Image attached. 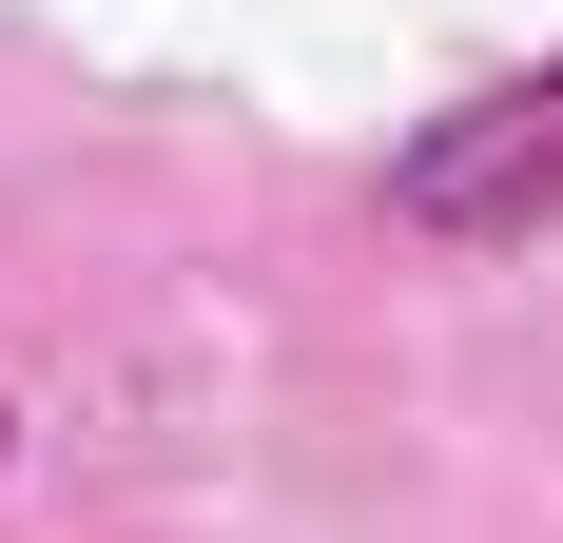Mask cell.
I'll return each mask as SVG.
<instances>
[{
  "instance_id": "6da1fadb",
  "label": "cell",
  "mask_w": 563,
  "mask_h": 543,
  "mask_svg": "<svg viewBox=\"0 0 563 543\" xmlns=\"http://www.w3.org/2000/svg\"><path fill=\"white\" fill-rule=\"evenodd\" d=\"M389 233H428V253H544L563 233V58L466 78L448 117H408L389 136Z\"/></svg>"
}]
</instances>
